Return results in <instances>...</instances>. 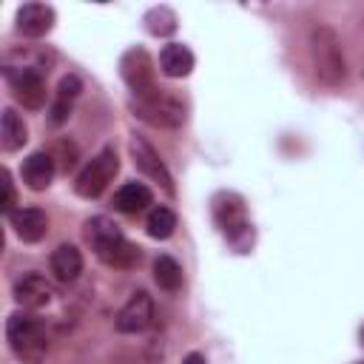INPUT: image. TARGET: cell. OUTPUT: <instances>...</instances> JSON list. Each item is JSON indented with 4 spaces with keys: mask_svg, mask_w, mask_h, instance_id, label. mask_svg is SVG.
<instances>
[{
    "mask_svg": "<svg viewBox=\"0 0 364 364\" xmlns=\"http://www.w3.org/2000/svg\"><path fill=\"white\" fill-rule=\"evenodd\" d=\"M0 179H3V202H0V208H3V213H6V216H11V213H14V205H17L14 182H11V173H9V171H3V173H0Z\"/></svg>",
    "mask_w": 364,
    "mask_h": 364,
    "instance_id": "24",
    "label": "cell"
},
{
    "mask_svg": "<svg viewBox=\"0 0 364 364\" xmlns=\"http://www.w3.org/2000/svg\"><path fill=\"white\" fill-rule=\"evenodd\" d=\"M117 171H119V159H117V151L108 145V148H102L97 156H91V162L77 173V179H74L77 196H82V199H97V196L111 185V179L117 176Z\"/></svg>",
    "mask_w": 364,
    "mask_h": 364,
    "instance_id": "5",
    "label": "cell"
},
{
    "mask_svg": "<svg viewBox=\"0 0 364 364\" xmlns=\"http://www.w3.org/2000/svg\"><path fill=\"white\" fill-rule=\"evenodd\" d=\"M148 205H154V193L148 185L142 182H125L117 193H114V208L119 213H142Z\"/></svg>",
    "mask_w": 364,
    "mask_h": 364,
    "instance_id": "17",
    "label": "cell"
},
{
    "mask_svg": "<svg viewBox=\"0 0 364 364\" xmlns=\"http://www.w3.org/2000/svg\"><path fill=\"white\" fill-rule=\"evenodd\" d=\"M6 80L11 88V97L28 108V111H40L46 105V80L37 68H6Z\"/></svg>",
    "mask_w": 364,
    "mask_h": 364,
    "instance_id": "7",
    "label": "cell"
},
{
    "mask_svg": "<svg viewBox=\"0 0 364 364\" xmlns=\"http://www.w3.org/2000/svg\"><path fill=\"white\" fill-rule=\"evenodd\" d=\"M68 114H71V102L54 100V105H51V122H54V125H63V122L68 119Z\"/></svg>",
    "mask_w": 364,
    "mask_h": 364,
    "instance_id": "26",
    "label": "cell"
},
{
    "mask_svg": "<svg viewBox=\"0 0 364 364\" xmlns=\"http://www.w3.org/2000/svg\"><path fill=\"white\" fill-rule=\"evenodd\" d=\"M11 296H14V301H17L20 307L37 310V307L51 304V299H54V284H51L46 276H40V273H26V276H20V279L14 282Z\"/></svg>",
    "mask_w": 364,
    "mask_h": 364,
    "instance_id": "10",
    "label": "cell"
},
{
    "mask_svg": "<svg viewBox=\"0 0 364 364\" xmlns=\"http://www.w3.org/2000/svg\"><path fill=\"white\" fill-rule=\"evenodd\" d=\"M57 151H60V168L63 171H71L74 168V162H77V145H71V142H57Z\"/></svg>",
    "mask_w": 364,
    "mask_h": 364,
    "instance_id": "25",
    "label": "cell"
},
{
    "mask_svg": "<svg viewBox=\"0 0 364 364\" xmlns=\"http://www.w3.org/2000/svg\"><path fill=\"white\" fill-rule=\"evenodd\" d=\"M154 282L162 287V290H168V293H176L179 287H182V267H179V262L173 259V256H156L154 259Z\"/></svg>",
    "mask_w": 364,
    "mask_h": 364,
    "instance_id": "20",
    "label": "cell"
},
{
    "mask_svg": "<svg viewBox=\"0 0 364 364\" xmlns=\"http://www.w3.org/2000/svg\"><path fill=\"white\" fill-rule=\"evenodd\" d=\"M173 228H176V213L171 208H165V205L151 208V213L145 219V230L151 239H168L173 233Z\"/></svg>",
    "mask_w": 364,
    "mask_h": 364,
    "instance_id": "21",
    "label": "cell"
},
{
    "mask_svg": "<svg viewBox=\"0 0 364 364\" xmlns=\"http://www.w3.org/2000/svg\"><path fill=\"white\" fill-rule=\"evenodd\" d=\"M28 139V128L23 122V117L14 111V108H6L3 111V122H0V145L3 151H20Z\"/></svg>",
    "mask_w": 364,
    "mask_h": 364,
    "instance_id": "18",
    "label": "cell"
},
{
    "mask_svg": "<svg viewBox=\"0 0 364 364\" xmlns=\"http://www.w3.org/2000/svg\"><path fill=\"white\" fill-rule=\"evenodd\" d=\"M48 267H51V273H54L57 282L68 284V282H74V279L82 273V253H80L74 245H60V247L51 253Z\"/></svg>",
    "mask_w": 364,
    "mask_h": 364,
    "instance_id": "15",
    "label": "cell"
},
{
    "mask_svg": "<svg viewBox=\"0 0 364 364\" xmlns=\"http://www.w3.org/2000/svg\"><path fill=\"white\" fill-rule=\"evenodd\" d=\"M54 28V9L46 3H26L17 11V31L23 37H43Z\"/></svg>",
    "mask_w": 364,
    "mask_h": 364,
    "instance_id": "11",
    "label": "cell"
},
{
    "mask_svg": "<svg viewBox=\"0 0 364 364\" xmlns=\"http://www.w3.org/2000/svg\"><path fill=\"white\" fill-rule=\"evenodd\" d=\"M54 171H57L54 156L46 154V151H34L31 156H26V162H23V168H20L23 182H26L31 191H46V188L51 185V179H54Z\"/></svg>",
    "mask_w": 364,
    "mask_h": 364,
    "instance_id": "13",
    "label": "cell"
},
{
    "mask_svg": "<svg viewBox=\"0 0 364 364\" xmlns=\"http://www.w3.org/2000/svg\"><path fill=\"white\" fill-rule=\"evenodd\" d=\"M213 219L219 225V230L228 236V242H233L239 250L247 247V242L253 239V228L247 222V210L239 193H216L213 196Z\"/></svg>",
    "mask_w": 364,
    "mask_h": 364,
    "instance_id": "3",
    "label": "cell"
},
{
    "mask_svg": "<svg viewBox=\"0 0 364 364\" xmlns=\"http://www.w3.org/2000/svg\"><path fill=\"white\" fill-rule=\"evenodd\" d=\"M151 321H154V301L145 290L131 293V299L119 307V313L114 318L119 333H142L151 327Z\"/></svg>",
    "mask_w": 364,
    "mask_h": 364,
    "instance_id": "9",
    "label": "cell"
},
{
    "mask_svg": "<svg viewBox=\"0 0 364 364\" xmlns=\"http://www.w3.org/2000/svg\"><path fill=\"white\" fill-rule=\"evenodd\" d=\"M85 239H88L91 250L100 256L102 250H108L114 242L122 239V230H119V225H117L114 219H108V216H94V219L85 222Z\"/></svg>",
    "mask_w": 364,
    "mask_h": 364,
    "instance_id": "16",
    "label": "cell"
},
{
    "mask_svg": "<svg viewBox=\"0 0 364 364\" xmlns=\"http://www.w3.org/2000/svg\"><path fill=\"white\" fill-rule=\"evenodd\" d=\"M361 344H364V327H361Z\"/></svg>",
    "mask_w": 364,
    "mask_h": 364,
    "instance_id": "28",
    "label": "cell"
},
{
    "mask_svg": "<svg viewBox=\"0 0 364 364\" xmlns=\"http://www.w3.org/2000/svg\"><path fill=\"white\" fill-rule=\"evenodd\" d=\"M119 74L125 80V85L131 88L134 100H148V97H156L162 94V88H156V68H154V60L145 48L134 46L122 54L119 60Z\"/></svg>",
    "mask_w": 364,
    "mask_h": 364,
    "instance_id": "4",
    "label": "cell"
},
{
    "mask_svg": "<svg viewBox=\"0 0 364 364\" xmlns=\"http://www.w3.org/2000/svg\"><path fill=\"white\" fill-rule=\"evenodd\" d=\"M131 111H134V117H139L142 122H148L154 128H176L185 122L182 102L168 94H156L148 100H131Z\"/></svg>",
    "mask_w": 364,
    "mask_h": 364,
    "instance_id": "6",
    "label": "cell"
},
{
    "mask_svg": "<svg viewBox=\"0 0 364 364\" xmlns=\"http://www.w3.org/2000/svg\"><path fill=\"white\" fill-rule=\"evenodd\" d=\"M193 63H196L193 60V51L185 43H168L159 51V68H162L165 77H173V80L188 77L193 71Z\"/></svg>",
    "mask_w": 364,
    "mask_h": 364,
    "instance_id": "14",
    "label": "cell"
},
{
    "mask_svg": "<svg viewBox=\"0 0 364 364\" xmlns=\"http://www.w3.org/2000/svg\"><path fill=\"white\" fill-rule=\"evenodd\" d=\"M9 222H11L14 233H17V239L20 242H28V245L31 242H40L48 233V216L40 208H20V210H14L9 216Z\"/></svg>",
    "mask_w": 364,
    "mask_h": 364,
    "instance_id": "12",
    "label": "cell"
},
{
    "mask_svg": "<svg viewBox=\"0 0 364 364\" xmlns=\"http://www.w3.org/2000/svg\"><path fill=\"white\" fill-rule=\"evenodd\" d=\"M80 91H82L80 80H77L74 74H68V77H63L60 85H57V100H63V102H74V100L80 97Z\"/></svg>",
    "mask_w": 364,
    "mask_h": 364,
    "instance_id": "23",
    "label": "cell"
},
{
    "mask_svg": "<svg viewBox=\"0 0 364 364\" xmlns=\"http://www.w3.org/2000/svg\"><path fill=\"white\" fill-rule=\"evenodd\" d=\"M307 46H310V60H313L316 77L330 88L341 85L347 77V60H344L338 34L330 26H313Z\"/></svg>",
    "mask_w": 364,
    "mask_h": 364,
    "instance_id": "1",
    "label": "cell"
},
{
    "mask_svg": "<svg viewBox=\"0 0 364 364\" xmlns=\"http://www.w3.org/2000/svg\"><path fill=\"white\" fill-rule=\"evenodd\" d=\"M142 23H145L148 34H154V37H168V34L176 31V14H173V9H168V6H154V9L142 17Z\"/></svg>",
    "mask_w": 364,
    "mask_h": 364,
    "instance_id": "22",
    "label": "cell"
},
{
    "mask_svg": "<svg viewBox=\"0 0 364 364\" xmlns=\"http://www.w3.org/2000/svg\"><path fill=\"white\" fill-rule=\"evenodd\" d=\"M182 364H205V355H202V353H188V355L182 358Z\"/></svg>",
    "mask_w": 364,
    "mask_h": 364,
    "instance_id": "27",
    "label": "cell"
},
{
    "mask_svg": "<svg viewBox=\"0 0 364 364\" xmlns=\"http://www.w3.org/2000/svg\"><path fill=\"white\" fill-rule=\"evenodd\" d=\"M100 262H105L108 267H134V264H139V259H142V253H139V247L134 245V242H128L125 236L117 242V245H111L105 253H100L97 256Z\"/></svg>",
    "mask_w": 364,
    "mask_h": 364,
    "instance_id": "19",
    "label": "cell"
},
{
    "mask_svg": "<svg viewBox=\"0 0 364 364\" xmlns=\"http://www.w3.org/2000/svg\"><path fill=\"white\" fill-rule=\"evenodd\" d=\"M128 148H131V156H134L136 171L145 173L151 182H156L168 196H173V176H171V171L165 168V162L159 159V154H156L142 136H131Z\"/></svg>",
    "mask_w": 364,
    "mask_h": 364,
    "instance_id": "8",
    "label": "cell"
},
{
    "mask_svg": "<svg viewBox=\"0 0 364 364\" xmlns=\"http://www.w3.org/2000/svg\"><path fill=\"white\" fill-rule=\"evenodd\" d=\"M6 338H9V347L14 350V355L26 364H43L46 353H48V336H46V327L37 316L31 313H11L9 321H6Z\"/></svg>",
    "mask_w": 364,
    "mask_h": 364,
    "instance_id": "2",
    "label": "cell"
}]
</instances>
